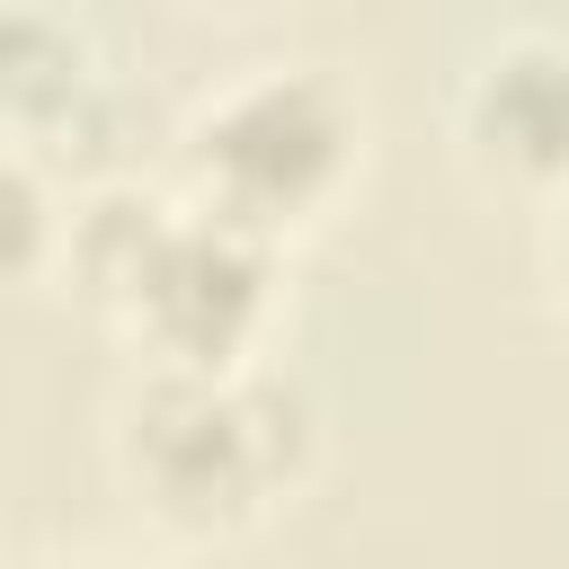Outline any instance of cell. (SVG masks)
<instances>
[{"mask_svg": "<svg viewBox=\"0 0 569 569\" xmlns=\"http://www.w3.org/2000/svg\"><path fill=\"white\" fill-rule=\"evenodd\" d=\"M107 471L169 542H240L320 471V409L284 365L124 373L107 400Z\"/></svg>", "mask_w": 569, "mask_h": 569, "instance_id": "obj_1", "label": "cell"}, {"mask_svg": "<svg viewBox=\"0 0 569 569\" xmlns=\"http://www.w3.org/2000/svg\"><path fill=\"white\" fill-rule=\"evenodd\" d=\"M365 169V107L329 62H240L169 133V187L258 240L338 213Z\"/></svg>", "mask_w": 569, "mask_h": 569, "instance_id": "obj_2", "label": "cell"}, {"mask_svg": "<svg viewBox=\"0 0 569 569\" xmlns=\"http://www.w3.org/2000/svg\"><path fill=\"white\" fill-rule=\"evenodd\" d=\"M284 311V249L187 204L169 187V213L142 231L133 267L98 302V320L133 347V373H249L267 365Z\"/></svg>", "mask_w": 569, "mask_h": 569, "instance_id": "obj_3", "label": "cell"}, {"mask_svg": "<svg viewBox=\"0 0 569 569\" xmlns=\"http://www.w3.org/2000/svg\"><path fill=\"white\" fill-rule=\"evenodd\" d=\"M453 151L480 187L551 213L569 196V36L507 27L453 80Z\"/></svg>", "mask_w": 569, "mask_h": 569, "instance_id": "obj_4", "label": "cell"}, {"mask_svg": "<svg viewBox=\"0 0 569 569\" xmlns=\"http://www.w3.org/2000/svg\"><path fill=\"white\" fill-rule=\"evenodd\" d=\"M62 249H71V187L27 160V151H0V267L9 284H62Z\"/></svg>", "mask_w": 569, "mask_h": 569, "instance_id": "obj_5", "label": "cell"}, {"mask_svg": "<svg viewBox=\"0 0 569 569\" xmlns=\"http://www.w3.org/2000/svg\"><path fill=\"white\" fill-rule=\"evenodd\" d=\"M533 276H542V302H551V320L569 329V196L542 213V231H533Z\"/></svg>", "mask_w": 569, "mask_h": 569, "instance_id": "obj_6", "label": "cell"}, {"mask_svg": "<svg viewBox=\"0 0 569 569\" xmlns=\"http://www.w3.org/2000/svg\"><path fill=\"white\" fill-rule=\"evenodd\" d=\"M44 569H151V560H133V551H71V560H44Z\"/></svg>", "mask_w": 569, "mask_h": 569, "instance_id": "obj_7", "label": "cell"}]
</instances>
